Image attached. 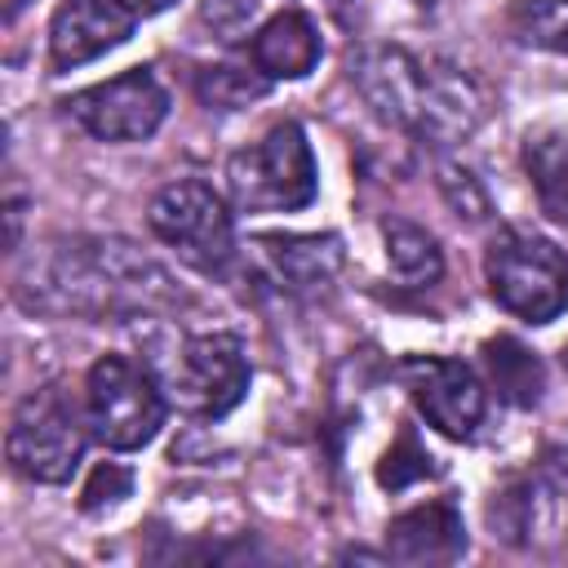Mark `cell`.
<instances>
[{
  "label": "cell",
  "mask_w": 568,
  "mask_h": 568,
  "mask_svg": "<svg viewBox=\"0 0 568 568\" xmlns=\"http://www.w3.org/2000/svg\"><path fill=\"white\" fill-rule=\"evenodd\" d=\"M488 293L528 324H550L568 306V257L532 231H501L484 257Z\"/></svg>",
  "instance_id": "3957f363"
},
{
  "label": "cell",
  "mask_w": 568,
  "mask_h": 568,
  "mask_svg": "<svg viewBox=\"0 0 568 568\" xmlns=\"http://www.w3.org/2000/svg\"><path fill=\"white\" fill-rule=\"evenodd\" d=\"M488 524H493V537H501V541H510V546L528 541L532 528H537V488L524 484V479H515V484H506L501 493H493V501H488Z\"/></svg>",
  "instance_id": "d6986e66"
},
{
  "label": "cell",
  "mask_w": 568,
  "mask_h": 568,
  "mask_svg": "<svg viewBox=\"0 0 568 568\" xmlns=\"http://www.w3.org/2000/svg\"><path fill=\"white\" fill-rule=\"evenodd\" d=\"M488 89L448 58H422V80L413 98V133L430 142H466L488 120Z\"/></svg>",
  "instance_id": "30bf717a"
},
{
  "label": "cell",
  "mask_w": 568,
  "mask_h": 568,
  "mask_svg": "<svg viewBox=\"0 0 568 568\" xmlns=\"http://www.w3.org/2000/svg\"><path fill=\"white\" fill-rule=\"evenodd\" d=\"M151 231L195 271H222L235 257V226L222 195L204 182H169L146 204Z\"/></svg>",
  "instance_id": "5b68a950"
},
{
  "label": "cell",
  "mask_w": 568,
  "mask_h": 568,
  "mask_svg": "<svg viewBox=\"0 0 568 568\" xmlns=\"http://www.w3.org/2000/svg\"><path fill=\"white\" fill-rule=\"evenodd\" d=\"M129 488H133V475H129L124 466L106 462V466H98V470L89 475V484L80 488V506H84V510H102V506H115L120 497H129Z\"/></svg>",
  "instance_id": "603a6c76"
},
{
  "label": "cell",
  "mask_w": 568,
  "mask_h": 568,
  "mask_svg": "<svg viewBox=\"0 0 568 568\" xmlns=\"http://www.w3.org/2000/svg\"><path fill=\"white\" fill-rule=\"evenodd\" d=\"M439 191H444V200L453 204L457 217H466V222L488 217V195H484V186H479V178H475L470 169L444 164V169H439Z\"/></svg>",
  "instance_id": "7402d4cb"
},
{
  "label": "cell",
  "mask_w": 568,
  "mask_h": 568,
  "mask_svg": "<svg viewBox=\"0 0 568 568\" xmlns=\"http://www.w3.org/2000/svg\"><path fill=\"white\" fill-rule=\"evenodd\" d=\"M266 93V75L262 71H240V67H209L200 71V98L217 111H235L248 106Z\"/></svg>",
  "instance_id": "ffe728a7"
},
{
  "label": "cell",
  "mask_w": 568,
  "mask_h": 568,
  "mask_svg": "<svg viewBox=\"0 0 568 568\" xmlns=\"http://www.w3.org/2000/svg\"><path fill=\"white\" fill-rule=\"evenodd\" d=\"M226 186L240 209L253 213H293L315 200V160L302 124L284 120L266 129L262 142L226 160Z\"/></svg>",
  "instance_id": "7a4b0ae2"
},
{
  "label": "cell",
  "mask_w": 568,
  "mask_h": 568,
  "mask_svg": "<svg viewBox=\"0 0 568 568\" xmlns=\"http://www.w3.org/2000/svg\"><path fill=\"white\" fill-rule=\"evenodd\" d=\"M404 390L417 413L448 439H470L484 422V386L470 364L448 355H408L399 364Z\"/></svg>",
  "instance_id": "9c48e42d"
},
{
  "label": "cell",
  "mask_w": 568,
  "mask_h": 568,
  "mask_svg": "<svg viewBox=\"0 0 568 568\" xmlns=\"http://www.w3.org/2000/svg\"><path fill=\"white\" fill-rule=\"evenodd\" d=\"M506 22L519 44L568 58V0H515Z\"/></svg>",
  "instance_id": "ac0fdd59"
},
{
  "label": "cell",
  "mask_w": 568,
  "mask_h": 568,
  "mask_svg": "<svg viewBox=\"0 0 568 568\" xmlns=\"http://www.w3.org/2000/svg\"><path fill=\"white\" fill-rule=\"evenodd\" d=\"M484 359H488V373L497 382V390L510 399V404H537L541 390H546V373H541V359L532 351H524L515 337H497L484 346Z\"/></svg>",
  "instance_id": "e0dca14e"
},
{
  "label": "cell",
  "mask_w": 568,
  "mask_h": 568,
  "mask_svg": "<svg viewBox=\"0 0 568 568\" xmlns=\"http://www.w3.org/2000/svg\"><path fill=\"white\" fill-rule=\"evenodd\" d=\"M18 302L49 315H151L182 302L173 275L115 235L58 240L18 275Z\"/></svg>",
  "instance_id": "6da1fadb"
},
{
  "label": "cell",
  "mask_w": 568,
  "mask_h": 568,
  "mask_svg": "<svg viewBox=\"0 0 568 568\" xmlns=\"http://www.w3.org/2000/svg\"><path fill=\"white\" fill-rule=\"evenodd\" d=\"M524 169L541 200V213L568 226V124H550L524 138Z\"/></svg>",
  "instance_id": "9a60e30c"
},
{
  "label": "cell",
  "mask_w": 568,
  "mask_h": 568,
  "mask_svg": "<svg viewBox=\"0 0 568 568\" xmlns=\"http://www.w3.org/2000/svg\"><path fill=\"white\" fill-rule=\"evenodd\" d=\"M413 4H435V0H413Z\"/></svg>",
  "instance_id": "d4e9b609"
},
{
  "label": "cell",
  "mask_w": 568,
  "mask_h": 568,
  "mask_svg": "<svg viewBox=\"0 0 568 568\" xmlns=\"http://www.w3.org/2000/svg\"><path fill=\"white\" fill-rule=\"evenodd\" d=\"M248 53H253V71H262L266 80H302L306 71H315L324 49L315 22L297 9H284L257 27Z\"/></svg>",
  "instance_id": "5bb4252c"
},
{
  "label": "cell",
  "mask_w": 568,
  "mask_h": 568,
  "mask_svg": "<svg viewBox=\"0 0 568 568\" xmlns=\"http://www.w3.org/2000/svg\"><path fill=\"white\" fill-rule=\"evenodd\" d=\"M430 475V457H426V448L413 439V435H399L395 444H390V453L382 457V466H377V484L382 488H408L413 479H426Z\"/></svg>",
  "instance_id": "44dd1931"
},
{
  "label": "cell",
  "mask_w": 568,
  "mask_h": 568,
  "mask_svg": "<svg viewBox=\"0 0 568 568\" xmlns=\"http://www.w3.org/2000/svg\"><path fill=\"white\" fill-rule=\"evenodd\" d=\"M564 368H568V346H564Z\"/></svg>",
  "instance_id": "484cf974"
},
{
  "label": "cell",
  "mask_w": 568,
  "mask_h": 568,
  "mask_svg": "<svg viewBox=\"0 0 568 568\" xmlns=\"http://www.w3.org/2000/svg\"><path fill=\"white\" fill-rule=\"evenodd\" d=\"M164 382L182 413L226 417L248 390V364L231 333H200L173 351Z\"/></svg>",
  "instance_id": "52a82bcc"
},
{
  "label": "cell",
  "mask_w": 568,
  "mask_h": 568,
  "mask_svg": "<svg viewBox=\"0 0 568 568\" xmlns=\"http://www.w3.org/2000/svg\"><path fill=\"white\" fill-rule=\"evenodd\" d=\"M84 417L98 444L133 453L155 439L164 422V395L142 364L124 355H102L84 382Z\"/></svg>",
  "instance_id": "277c9868"
},
{
  "label": "cell",
  "mask_w": 568,
  "mask_h": 568,
  "mask_svg": "<svg viewBox=\"0 0 568 568\" xmlns=\"http://www.w3.org/2000/svg\"><path fill=\"white\" fill-rule=\"evenodd\" d=\"M62 106L98 142H142L164 124L169 93L146 67H133L115 80H102V84L71 93Z\"/></svg>",
  "instance_id": "ba28073f"
},
{
  "label": "cell",
  "mask_w": 568,
  "mask_h": 568,
  "mask_svg": "<svg viewBox=\"0 0 568 568\" xmlns=\"http://www.w3.org/2000/svg\"><path fill=\"white\" fill-rule=\"evenodd\" d=\"M4 453L22 479L67 484L80 466V453H84L80 417L71 413V404L58 390H31L9 417Z\"/></svg>",
  "instance_id": "8992f818"
},
{
  "label": "cell",
  "mask_w": 568,
  "mask_h": 568,
  "mask_svg": "<svg viewBox=\"0 0 568 568\" xmlns=\"http://www.w3.org/2000/svg\"><path fill=\"white\" fill-rule=\"evenodd\" d=\"M133 4L124 0H62L49 22V62L53 71H75L106 49L133 36Z\"/></svg>",
  "instance_id": "8fae6325"
},
{
  "label": "cell",
  "mask_w": 568,
  "mask_h": 568,
  "mask_svg": "<svg viewBox=\"0 0 568 568\" xmlns=\"http://www.w3.org/2000/svg\"><path fill=\"white\" fill-rule=\"evenodd\" d=\"M133 4H138L142 13H164V9L173 4V0H133Z\"/></svg>",
  "instance_id": "cb8c5ba5"
},
{
  "label": "cell",
  "mask_w": 568,
  "mask_h": 568,
  "mask_svg": "<svg viewBox=\"0 0 568 568\" xmlns=\"http://www.w3.org/2000/svg\"><path fill=\"white\" fill-rule=\"evenodd\" d=\"M382 240H386V266L399 284L417 288V284H435L444 275V253L430 231H422L413 222H386Z\"/></svg>",
  "instance_id": "2e32d148"
},
{
  "label": "cell",
  "mask_w": 568,
  "mask_h": 568,
  "mask_svg": "<svg viewBox=\"0 0 568 568\" xmlns=\"http://www.w3.org/2000/svg\"><path fill=\"white\" fill-rule=\"evenodd\" d=\"M386 550L404 564H448L466 550V524L462 510L444 497L422 501L404 515L390 519L386 528Z\"/></svg>",
  "instance_id": "7c38bea8"
},
{
  "label": "cell",
  "mask_w": 568,
  "mask_h": 568,
  "mask_svg": "<svg viewBox=\"0 0 568 568\" xmlns=\"http://www.w3.org/2000/svg\"><path fill=\"white\" fill-rule=\"evenodd\" d=\"M262 266L288 293H320L342 271V240L337 235H262Z\"/></svg>",
  "instance_id": "4fadbf2b"
}]
</instances>
